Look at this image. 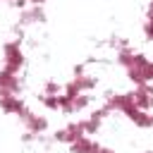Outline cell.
<instances>
[{
    "label": "cell",
    "mask_w": 153,
    "mask_h": 153,
    "mask_svg": "<svg viewBox=\"0 0 153 153\" xmlns=\"http://www.w3.org/2000/svg\"><path fill=\"white\" fill-rule=\"evenodd\" d=\"M131 98H134V105H136V108H141V110H151V108H153V81H151V84L134 86Z\"/></svg>",
    "instance_id": "3"
},
{
    "label": "cell",
    "mask_w": 153,
    "mask_h": 153,
    "mask_svg": "<svg viewBox=\"0 0 153 153\" xmlns=\"http://www.w3.org/2000/svg\"><path fill=\"white\" fill-rule=\"evenodd\" d=\"M19 120L24 122L26 131H29V134H33V136H38V134H43V131L48 129V120H45L43 115H36V112H31V110H24Z\"/></svg>",
    "instance_id": "2"
},
{
    "label": "cell",
    "mask_w": 153,
    "mask_h": 153,
    "mask_svg": "<svg viewBox=\"0 0 153 153\" xmlns=\"http://www.w3.org/2000/svg\"><path fill=\"white\" fill-rule=\"evenodd\" d=\"M148 17H153V0L148 2Z\"/></svg>",
    "instance_id": "8"
},
{
    "label": "cell",
    "mask_w": 153,
    "mask_h": 153,
    "mask_svg": "<svg viewBox=\"0 0 153 153\" xmlns=\"http://www.w3.org/2000/svg\"><path fill=\"white\" fill-rule=\"evenodd\" d=\"M22 84H19V76L14 72H7V69H0V96H7V93H19Z\"/></svg>",
    "instance_id": "5"
},
{
    "label": "cell",
    "mask_w": 153,
    "mask_h": 153,
    "mask_svg": "<svg viewBox=\"0 0 153 153\" xmlns=\"http://www.w3.org/2000/svg\"><path fill=\"white\" fill-rule=\"evenodd\" d=\"M0 110H2L5 115H17V117H22V112L26 110V105H24V100H22L17 93H7V96H0Z\"/></svg>",
    "instance_id": "4"
},
{
    "label": "cell",
    "mask_w": 153,
    "mask_h": 153,
    "mask_svg": "<svg viewBox=\"0 0 153 153\" xmlns=\"http://www.w3.org/2000/svg\"><path fill=\"white\" fill-rule=\"evenodd\" d=\"M22 67H24V53L19 48V41H7L2 45V69L19 74Z\"/></svg>",
    "instance_id": "1"
},
{
    "label": "cell",
    "mask_w": 153,
    "mask_h": 153,
    "mask_svg": "<svg viewBox=\"0 0 153 153\" xmlns=\"http://www.w3.org/2000/svg\"><path fill=\"white\" fill-rule=\"evenodd\" d=\"M96 148H98V143H96L91 136H86V134L79 136V139H74V141L69 143V151H72V153H93Z\"/></svg>",
    "instance_id": "6"
},
{
    "label": "cell",
    "mask_w": 153,
    "mask_h": 153,
    "mask_svg": "<svg viewBox=\"0 0 153 153\" xmlns=\"http://www.w3.org/2000/svg\"><path fill=\"white\" fill-rule=\"evenodd\" d=\"M146 153H153V151H146Z\"/></svg>",
    "instance_id": "9"
},
{
    "label": "cell",
    "mask_w": 153,
    "mask_h": 153,
    "mask_svg": "<svg viewBox=\"0 0 153 153\" xmlns=\"http://www.w3.org/2000/svg\"><path fill=\"white\" fill-rule=\"evenodd\" d=\"M26 2H29V5H33V7H41L45 0H26Z\"/></svg>",
    "instance_id": "7"
}]
</instances>
